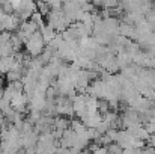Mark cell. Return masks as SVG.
Returning a JSON list of instances; mask_svg holds the SVG:
<instances>
[]
</instances>
